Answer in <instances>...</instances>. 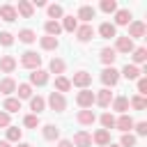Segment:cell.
I'll return each mask as SVG.
<instances>
[{"label":"cell","instance_id":"1","mask_svg":"<svg viewBox=\"0 0 147 147\" xmlns=\"http://www.w3.org/2000/svg\"><path fill=\"white\" fill-rule=\"evenodd\" d=\"M21 67L34 71V69H41V55H37L34 51H25L21 55Z\"/></svg>","mask_w":147,"mask_h":147},{"label":"cell","instance_id":"2","mask_svg":"<svg viewBox=\"0 0 147 147\" xmlns=\"http://www.w3.org/2000/svg\"><path fill=\"white\" fill-rule=\"evenodd\" d=\"M101 83H103L106 90H108V87H115V85L119 83V71H117L115 67H103V71H101Z\"/></svg>","mask_w":147,"mask_h":147},{"label":"cell","instance_id":"3","mask_svg":"<svg viewBox=\"0 0 147 147\" xmlns=\"http://www.w3.org/2000/svg\"><path fill=\"white\" fill-rule=\"evenodd\" d=\"M46 103H48V108L55 110V113H62V110L67 108V99H64V94H60V92H55V90L48 94Z\"/></svg>","mask_w":147,"mask_h":147},{"label":"cell","instance_id":"4","mask_svg":"<svg viewBox=\"0 0 147 147\" xmlns=\"http://www.w3.org/2000/svg\"><path fill=\"white\" fill-rule=\"evenodd\" d=\"M94 34H96V30L92 28V23H83V25H78V28H76V39H78L80 44L92 41V39H94Z\"/></svg>","mask_w":147,"mask_h":147},{"label":"cell","instance_id":"5","mask_svg":"<svg viewBox=\"0 0 147 147\" xmlns=\"http://www.w3.org/2000/svg\"><path fill=\"white\" fill-rule=\"evenodd\" d=\"M69 83H71V87L87 90V87L92 85V74H90V71H76V74H74V78H71Z\"/></svg>","mask_w":147,"mask_h":147},{"label":"cell","instance_id":"6","mask_svg":"<svg viewBox=\"0 0 147 147\" xmlns=\"http://www.w3.org/2000/svg\"><path fill=\"white\" fill-rule=\"evenodd\" d=\"M76 103L80 106V110H87V108H92L94 106V92L87 87V90H80L78 94H76Z\"/></svg>","mask_w":147,"mask_h":147},{"label":"cell","instance_id":"7","mask_svg":"<svg viewBox=\"0 0 147 147\" xmlns=\"http://www.w3.org/2000/svg\"><path fill=\"white\" fill-rule=\"evenodd\" d=\"M147 34V25L142 23V21H131L129 23V39H142Z\"/></svg>","mask_w":147,"mask_h":147},{"label":"cell","instance_id":"8","mask_svg":"<svg viewBox=\"0 0 147 147\" xmlns=\"http://www.w3.org/2000/svg\"><path fill=\"white\" fill-rule=\"evenodd\" d=\"M113 99H115V96H113V92H110V90H106V87H103V90H99V92H94V103H96V106H101V108H108V106L113 103Z\"/></svg>","mask_w":147,"mask_h":147},{"label":"cell","instance_id":"9","mask_svg":"<svg viewBox=\"0 0 147 147\" xmlns=\"http://www.w3.org/2000/svg\"><path fill=\"white\" fill-rule=\"evenodd\" d=\"M115 129L122 131V133H131V129H133V117H131V115H119V117H115Z\"/></svg>","mask_w":147,"mask_h":147},{"label":"cell","instance_id":"10","mask_svg":"<svg viewBox=\"0 0 147 147\" xmlns=\"http://www.w3.org/2000/svg\"><path fill=\"white\" fill-rule=\"evenodd\" d=\"M119 76H124L126 80H138V78L142 76V69L136 67V64H124L122 71H119Z\"/></svg>","mask_w":147,"mask_h":147},{"label":"cell","instance_id":"11","mask_svg":"<svg viewBox=\"0 0 147 147\" xmlns=\"http://www.w3.org/2000/svg\"><path fill=\"white\" fill-rule=\"evenodd\" d=\"M136 46H133V39H129V37H117V41H115V53H131Z\"/></svg>","mask_w":147,"mask_h":147},{"label":"cell","instance_id":"12","mask_svg":"<svg viewBox=\"0 0 147 147\" xmlns=\"http://www.w3.org/2000/svg\"><path fill=\"white\" fill-rule=\"evenodd\" d=\"M46 83H48V71H46V69H34V71L30 74V85L41 87V85H46Z\"/></svg>","mask_w":147,"mask_h":147},{"label":"cell","instance_id":"13","mask_svg":"<svg viewBox=\"0 0 147 147\" xmlns=\"http://www.w3.org/2000/svg\"><path fill=\"white\" fill-rule=\"evenodd\" d=\"M76 119H78V124H83V126H92V124L96 122V115H94L92 108H87V110H78Z\"/></svg>","mask_w":147,"mask_h":147},{"label":"cell","instance_id":"14","mask_svg":"<svg viewBox=\"0 0 147 147\" xmlns=\"http://www.w3.org/2000/svg\"><path fill=\"white\" fill-rule=\"evenodd\" d=\"M94 16H96V9H94L92 5H83V7H78V14H76V18H80L83 23H90Z\"/></svg>","mask_w":147,"mask_h":147},{"label":"cell","instance_id":"15","mask_svg":"<svg viewBox=\"0 0 147 147\" xmlns=\"http://www.w3.org/2000/svg\"><path fill=\"white\" fill-rule=\"evenodd\" d=\"M0 18L7 21V23H14V21L18 18L16 7H14V5H0Z\"/></svg>","mask_w":147,"mask_h":147},{"label":"cell","instance_id":"16","mask_svg":"<svg viewBox=\"0 0 147 147\" xmlns=\"http://www.w3.org/2000/svg\"><path fill=\"white\" fill-rule=\"evenodd\" d=\"M16 14H21L23 18H32V14H34L32 2H30V0H18V5H16Z\"/></svg>","mask_w":147,"mask_h":147},{"label":"cell","instance_id":"17","mask_svg":"<svg viewBox=\"0 0 147 147\" xmlns=\"http://www.w3.org/2000/svg\"><path fill=\"white\" fill-rule=\"evenodd\" d=\"M99 37H103V39H110V37H117V28L110 23V21H103L101 25H99Z\"/></svg>","mask_w":147,"mask_h":147},{"label":"cell","instance_id":"18","mask_svg":"<svg viewBox=\"0 0 147 147\" xmlns=\"http://www.w3.org/2000/svg\"><path fill=\"white\" fill-rule=\"evenodd\" d=\"M147 62V48L145 46H138V48H133L131 51V64H145Z\"/></svg>","mask_w":147,"mask_h":147},{"label":"cell","instance_id":"19","mask_svg":"<svg viewBox=\"0 0 147 147\" xmlns=\"http://www.w3.org/2000/svg\"><path fill=\"white\" fill-rule=\"evenodd\" d=\"M30 110H32V115L44 113V110H46V99H44V96H39V94H37V96L32 94V96H30Z\"/></svg>","mask_w":147,"mask_h":147},{"label":"cell","instance_id":"20","mask_svg":"<svg viewBox=\"0 0 147 147\" xmlns=\"http://www.w3.org/2000/svg\"><path fill=\"white\" fill-rule=\"evenodd\" d=\"M92 142H96L99 147L110 145V131H106V129H96V131H94V136H92Z\"/></svg>","mask_w":147,"mask_h":147},{"label":"cell","instance_id":"21","mask_svg":"<svg viewBox=\"0 0 147 147\" xmlns=\"http://www.w3.org/2000/svg\"><path fill=\"white\" fill-rule=\"evenodd\" d=\"M71 142H74V147H92V136L87 131H78Z\"/></svg>","mask_w":147,"mask_h":147},{"label":"cell","instance_id":"22","mask_svg":"<svg viewBox=\"0 0 147 147\" xmlns=\"http://www.w3.org/2000/svg\"><path fill=\"white\" fill-rule=\"evenodd\" d=\"M99 57H101V62H103V67H113V62L117 60V53H115V48H101V53H99Z\"/></svg>","mask_w":147,"mask_h":147},{"label":"cell","instance_id":"23","mask_svg":"<svg viewBox=\"0 0 147 147\" xmlns=\"http://www.w3.org/2000/svg\"><path fill=\"white\" fill-rule=\"evenodd\" d=\"M110 106H113V110H115V113L126 115V110H129V96H115Z\"/></svg>","mask_w":147,"mask_h":147},{"label":"cell","instance_id":"24","mask_svg":"<svg viewBox=\"0 0 147 147\" xmlns=\"http://www.w3.org/2000/svg\"><path fill=\"white\" fill-rule=\"evenodd\" d=\"M16 69V57L14 55H2L0 57V71L2 74H11Z\"/></svg>","mask_w":147,"mask_h":147},{"label":"cell","instance_id":"25","mask_svg":"<svg viewBox=\"0 0 147 147\" xmlns=\"http://www.w3.org/2000/svg\"><path fill=\"white\" fill-rule=\"evenodd\" d=\"M131 18H133V16H131L129 9H117V11H115V23H113V25H115V28H117V25H129Z\"/></svg>","mask_w":147,"mask_h":147},{"label":"cell","instance_id":"26","mask_svg":"<svg viewBox=\"0 0 147 147\" xmlns=\"http://www.w3.org/2000/svg\"><path fill=\"white\" fill-rule=\"evenodd\" d=\"M64 69H67V64H64V60H60V57H53V60L48 62V74L62 76V74H64Z\"/></svg>","mask_w":147,"mask_h":147},{"label":"cell","instance_id":"27","mask_svg":"<svg viewBox=\"0 0 147 147\" xmlns=\"http://www.w3.org/2000/svg\"><path fill=\"white\" fill-rule=\"evenodd\" d=\"M39 46H41L44 51H55V48L60 46V39H57V37H48V34H44V37L39 39Z\"/></svg>","mask_w":147,"mask_h":147},{"label":"cell","instance_id":"28","mask_svg":"<svg viewBox=\"0 0 147 147\" xmlns=\"http://www.w3.org/2000/svg\"><path fill=\"white\" fill-rule=\"evenodd\" d=\"M41 136H44L46 140H60V129H57L55 124H44Z\"/></svg>","mask_w":147,"mask_h":147},{"label":"cell","instance_id":"29","mask_svg":"<svg viewBox=\"0 0 147 147\" xmlns=\"http://www.w3.org/2000/svg\"><path fill=\"white\" fill-rule=\"evenodd\" d=\"M0 92H2L5 96H9L11 92H16V80H14L11 76H7V78H2V80H0Z\"/></svg>","mask_w":147,"mask_h":147},{"label":"cell","instance_id":"30","mask_svg":"<svg viewBox=\"0 0 147 147\" xmlns=\"http://www.w3.org/2000/svg\"><path fill=\"white\" fill-rule=\"evenodd\" d=\"M18 41H23V44H34V41H37V32L30 30V28H23V30H18Z\"/></svg>","mask_w":147,"mask_h":147},{"label":"cell","instance_id":"31","mask_svg":"<svg viewBox=\"0 0 147 147\" xmlns=\"http://www.w3.org/2000/svg\"><path fill=\"white\" fill-rule=\"evenodd\" d=\"M2 110H5V113H9V115H11V113H18V110H21V101H18V99H14V96H7V99H5V103H2Z\"/></svg>","mask_w":147,"mask_h":147},{"label":"cell","instance_id":"32","mask_svg":"<svg viewBox=\"0 0 147 147\" xmlns=\"http://www.w3.org/2000/svg\"><path fill=\"white\" fill-rule=\"evenodd\" d=\"M46 14H48V21H57V18L64 16V9H62V5H48Z\"/></svg>","mask_w":147,"mask_h":147},{"label":"cell","instance_id":"33","mask_svg":"<svg viewBox=\"0 0 147 147\" xmlns=\"http://www.w3.org/2000/svg\"><path fill=\"white\" fill-rule=\"evenodd\" d=\"M44 30H46L48 37H57L62 32V25H60V21H46L44 23Z\"/></svg>","mask_w":147,"mask_h":147},{"label":"cell","instance_id":"34","mask_svg":"<svg viewBox=\"0 0 147 147\" xmlns=\"http://www.w3.org/2000/svg\"><path fill=\"white\" fill-rule=\"evenodd\" d=\"M69 90H71L69 78H67V76H55V92L64 94V92H69Z\"/></svg>","mask_w":147,"mask_h":147},{"label":"cell","instance_id":"35","mask_svg":"<svg viewBox=\"0 0 147 147\" xmlns=\"http://www.w3.org/2000/svg\"><path fill=\"white\" fill-rule=\"evenodd\" d=\"M16 94H18V96H16L18 101H21V99H30V96H32V85H30V83H18V85H16Z\"/></svg>","mask_w":147,"mask_h":147},{"label":"cell","instance_id":"36","mask_svg":"<svg viewBox=\"0 0 147 147\" xmlns=\"http://www.w3.org/2000/svg\"><path fill=\"white\" fill-rule=\"evenodd\" d=\"M62 30H67V32H76V28H78V18L76 16H62Z\"/></svg>","mask_w":147,"mask_h":147},{"label":"cell","instance_id":"37","mask_svg":"<svg viewBox=\"0 0 147 147\" xmlns=\"http://www.w3.org/2000/svg\"><path fill=\"white\" fill-rule=\"evenodd\" d=\"M129 106H131L133 110H145V108H147V99L140 96V94H136V96L129 99Z\"/></svg>","mask_w":147,"mask_h":147},{"label":"cell","instance_id":"38","mask_svg":"<svg viewBox=\"0 0 147 147\" xmlns=\"http://www.w3.org/2000/svg\"><path fill=\"white\" fill-rule=\"evenodd\" d=\"M21 136H23V131L18 129V126H7V142H21Z\"/></svg>","mask_w":147,"mask_h":147},{"label":"cell","instance_id":"39","mask_svg":"<svg viewBox=\"0 0 147 147\" xmlns=\"http://www.w3.org/2000/svg\"><path fill=\"white\" fill-rule=\"evenodd\" d=\"M99 119H101V129H106V131L115 129V115H113V113H103Z\"/></svg>","mask_w":147,"mask_h":147},{"label":"cell","instance_id":"40","mask_svg":"<svg viewBox=\"0 0 147 147\" xmlns=\"http://www.w3.org/2000/svg\"><path fill=\"white\" fill-rule=\"evenodd\" d=\"M99 9H101L103 14H115V11L119 9V7H117V2H115V0H101Z\"/></svg>","mask_w":147,"mask_h":147},{"label":"cell","instance_id":"41","mask_svg":"<svg viewBox=\"0 0 147 147\" xmlns=\"http://www.w3.org/2000/svg\"><path fill=\"white\" fill-rule=\"evenodd\" d=\"M23 124H25L28 129H37V126L41 124V119H39V115H32V113H30V115L23 117Z\"/></svg>","mask_w":147,"mask_h":147},{"label":"cell","instance_id":"42","mask_svg":"<svg viewBox=\"0 0 147 147\" xmlns=\"http://www.w3.org/2000/svg\"><path fill=\"white\" fill-rule=\"evenodd\" d=\"M117 145L119 147H136V136L133 133H122V138H119Z\"/></svg>","mask_w":147,"mask_h":147},{"label":"cell","instance_id":"43","mask_svg":"<svg viewBox=\"0 0 147 147\" xmlns=\"http://www.w3.org/2000/svg\"><path fill=\"white\" fill-rule=\"evenodd\" d=\"M11 44H14V34L7 32V30H2L0 32V46H11Z\"/></svg>","mask_w":147,"mask_h":147},{"label":"cell","instance_id":"44","mask_svg":"<svg viewBox=\"0 0 147 147\" xmlns=\"http://www.w3.org/2000/svg\"><path fill=\"white\" fill-rule=\"evenodd\" d=\"M7 126H11V115L0 110V129H7Z\"/></svg>","mask_w":147,"mask_h":147},{"label":"cell","instance_id":"45","mask_svg":"<svg viewBox=\"0 0 147 147\" xmlns=\"http://www.w3.org/2000/svg\"><path fill=\"white\" fill-rule=\"evenodd\" d=\"M138 94H140V96H145V94H147V78H145V76H140V78H138Z\"/></svg>","mask_w":147,"mask_h":147},{"label":"cell","instance_id":"46","mask_svg":"<svg viewBox=\"0 0 147 147\" xmlns=\"http://www.w3.org/2000/svg\"><path fill=\"white\" fill-rule=\"evenodd\" d=\"M133 129L138 136H147V122H133Z\"/></svg>","mask_w":147,"mask_h":147},{"label":"cell","instance_id":"47","mask_svg":"<svg viewBox=\"0 0 147 147\" xmlns=\"http://www.w3.org/2000/svg\"><path fill=\"white\" fill-rule=\"evenodd\" d=\"M57 147H74L71 140H57Z\"/></svg>","mask_w":147,"mask_h":147},{"label":"cell","instance_id":"48","mask_svg":"<svg viewBox=\"0 0 147 147\" xmlns=\"http://www.w3.org/2000/svg\"><path fill=\"white\" fill-rule=\"evenodd\" d=\"M32 7H46V0H32Z\"/></svg>","mask_w":147,"mask_h":147},{"label":"cell","instance_id":"49","mask_svg":"<svg viewBox=\"0 0 147 147\" xmlns=\"http://www.w3.org/2000/svg\"><path fill=\"white\" fill-rule=\"evenodd\" d=\"M0 147H11V142H7V140H0Z\"/></svg>","mask_w":147,"mask_h":147},{"label":"cell","instance_id":"50","mask_svg":"<svg viewBox=\"0 0 147 147\" xmlns=\"http://www.w3.org/2000/svg\"><path fill=\"white\" fill-rule=\"evenodd\" d=\"M16 147H32V145H30V142H18Z\"/></svg>","mask_w":147,"mask_h":147},{"label":"cell","instance_id":"51","mask_svg":"<svg viewBox=\"0 0 147 147\" xmlns=\"http://www.w3.org/2000/svg\"><path fill=\"white\" fill-rule=\"evenodd\" d=\"M106 147H119V145H115V142H110V145H106Z\"/></svg>","mask_w":147,"mask_h":147}]
</instances>
